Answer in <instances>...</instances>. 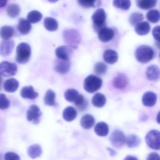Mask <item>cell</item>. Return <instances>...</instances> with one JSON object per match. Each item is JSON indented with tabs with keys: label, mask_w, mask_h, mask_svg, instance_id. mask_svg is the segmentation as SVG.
Segmentation results:
<instances>
[{
	"label": "cell",
	"mask_w": 160,
	"mask_h": 160,
	"mask_svg": "<svg viewBox=\"0 0 160 160\" xmlns=\"http://www.w3.org/2000/svg\"><path fill=\"white\" fill-rule=\"evenodd\" d=\"M94 131L99 136H106L109 132L108 125L105 122H101L95 125Z\"/></svg>",
	"instance_id": "obj_25"
},
{
	"label": "cell",
	"mask_w": 160,
	"mask_h": 160,
	"mask_svg": "<svg viewBox=\"0 0 160 160\" xmlns=\"http://www.w3.org/2000/svg\"><path fill=\"white\" fill-rule=\"evenodd\" d=\"M152 36L156 41L160 42V26L155 27L152 30Z\"/></svg>",
	"instance_id": "obj_43"
},
{
	"label": "cell",
	"mask_w": 160,
	"mask_h": 160,
	"mask_svg": "<svg viewBox=\"0 0 160 160\" xmlns=\"http://www.w3.org/2000/svg\"><path fill=\"white\" fill-rule=\"evenodd\" d=\"M156 101L157 95L152 92H147L142 97V103L145 106L149 107L153 106L156 103Z\"/></svg>",
	"instance_id": "obj_17"
},
{
	"label": "cell",
	"mask_w": 160,
	"mask_h": 160,
	"mask_svg": "<svg viewBox=\"0 0 160 160\" xmlns=\"http://www.w3.org/2000/svg\"><path fill=\"white\" fill-rule=\"evenodd\" d=\"M108 66L102 62H98L94 66V71L95 73L99 75H104L107 72Z\"/></svg>",
	"instance_id": "obj_39"
},
{
	"label": "cell",
	"mask_w": 160,
	"mask_h": 160,
	"mask_svg": "<svg viewBox=\"0 0 160 160\" xmlns=\"http://www.w3.org/2000/svg\"><path fill=\"white\" fill-rule=\"evenodd\" d=\"M103 58L107 63L113 64L118 61V56L117 52L115 50L108 49L106 50L104 53Z\"/></svg>",
	"instance_id": "obj_18"
},
{
	"label": "cell",
	"mask_w": 160,
	"mask_h": 160,
	"mask_svg": "<svg viewBox=\"0 0 160 160\" xmlns=\"http://www.w3.org/2000/svg\"><path fill=\"white\" fill-rule=\"evenodd\" d=\"M2 82H3V78L1 76H0V89H1Z\"/></svg>",
	"instance_id": "obj_47"
},
{
	"label": "cell",
	"mask_w": 160,
	"mask_h": 160,
	"mask_svg": "<svg viewBox=\"0 0 160 160\" xmlns=\"http://www.w3.org/2000/svg\"><path fill=\"white\" fill-rule=\"evenodd\" d=\"M147 144L151 148L154 150H159L160 148V133L157 130L150 131L146 135Z\"/></svg>",
	"instance_id": "obj_6"
},
{
	"label": "cell",
	"mask_w": 160,
	"mask_h": 160,
	"mask_svg": "<svg viewBox=\"0 0 160 160\" xmlns=\"http://www.w3.org/2000/svg\"><path fill=\"white\" fill-rule=\"evenodd\" d=\"M78 91L74 89H69L65 92L64 97L65 99L70 102H74L79 96Z\"/></svg>",
	"instance_id": "obj_35"
},
{
	"label": "cell",
	"mask_w": 160,
	"mask_h": 160,
	"mask_svg": "<svg viewBox=\"0 0 160 160\" xmlns=\"http://www.w3.org/2000/svg\"><path fill=\"white\" fill-rule=\"evenodd\" d=\"M42 149L38 144H34L30 146L28 149V153L29 156L32 159H35L41 156L42 153Z\"/></svg>",
	"instance_id": "obj_28"
},
{
	"label": "cell",
	"mask_w": 160,
	"mask_h": 160,
	"mask_svg": "<svg viewBox=\"0 0 160 160\" xmlns=\"http://www.w3.org/2000/svg\"><path fill=\"white\" fill-rule=\"evenodd\" d=\"M72 48L69 46L59 47L56 50V55L59 59L70 60L73 55Z\"/></svg>",
	"instance_id": "obj_10"
},
{
	"label": "cell",
	"mask_w": 160,
	"mask_h": 160,
	"mask_svg": "<svg viewBox=\"0 0 160 160\" xmlns=\"http://www.w3.org/2000/svg\"><path fill=\"white\" fill-rule=\"evenodd\" d=\"M141 142L140 138L135 135H131L126 138L125 143L129 148H133L138 147Z\"/></svg>",
	"instance_id": "obj_33"
},
{
	"label": "cell",
	"mask_w": 160,
	"mask_h": 160,
	"mask_svg": "<svg viewBox=\"0 0 160 160\" xmlns=\"http://www.w3.org/2000/svg\"><path fill=\"white\" fill-rule=\"evenodd\" d=\"M8 1L6 0H0V8L5 7Z\"/></svg>",
	"instance_id": "obj_45"
},
{
	"label": "cell",
	"mask_w": 160,
	"mask_h": 160,
	"mask_svg": "<svg viewBox=\"0 0 160 160\" xmlns=\"http://www.w3.org/2000/svg\"><path fill=\"white\" fill-rule=\"evenodd\" d=\"M146 76L150 81H157L160 76L159 67L155 65H151L148 67L146 70Z\"/></svg>",
	"instance_id": "obj_15"
},
{
	"label": "cell",
	"mask_w": 160,
	"mask_h": 160,
	"mask_svg": "<svg viewBox=\"0 0 160 160\" xmlns=\"http://www.w3.org/2000/svg\"><path fill=\"white\" fill-rule=\"evenodd\" d=\"M151 27L150 24L147 21L140 22L135 26V31L138 35H145L149 32Z\"/></svg>",
	"instance_id": "obj_21"
},
{
	"label": "cell",
	"mask_w": 160,
	"mask_h": 160,
	"mask_svg": "<svg viewBox=\"0 0 160 160\" xmlns=\"http://www.w3.org/2000/svg\"><path fill=\"white\" fill-rule=\"evenodd\" d=\"M18 30L21 34L26 35L29 33L31 30L32 26L31 23L24 18H21L18 21L17 26Z\"/></svg>",
	"instance_id": "obj_20"
},
{
	"label": "cell",
	"mask_w": 160,
	"mask_h": 160,
	"mask_svg": "<svg viewBox=\"0 0 160 160\" xmlns=\"http://www.w3.org/2000/svg\"><path fill=\"white\" fill-rule=\"evenodd\" d=\"M20 95L24 99L34 100L38 97V93L34 91L32 86H26L22 88L20 92Z\"/></svg>",
	"instance_id": "obj_16"
},
{
	"label": "cell",
	"mask_w": 160,
	"mask_h": 160,
	"mask_svg": "<svg viewBox=\"0 0 160 160\" xmlns=\"http://www.w3.org/2000/svg\"><path fill=\"white\" fill-rule=\"evenodd\" d=\"M79 5L84 8H88L91 7H96L101 5V1H96L92 0H85V1H78Z\"/></svg>",
	"instance_id": "obj_40"
},
{
	"label": "cell",
	"mask_w": 160,
	"mask_h": 160,
	"mask_svg": "<svg viewBox=\"0 0 160 160\" xmlns=\"http://www.w3.org/2000/svg\"><path fill=\"white\" fill-rule=\"evenodd\" d=\"M113 4L115 7L123 10H128L131 6V2L128 0H115Z\"/></svg>",
	"instance_id": "obj_36"
},
{
	"label": "cell",
	"mask_w": 160,
	"mask_h": 160,
	"mask_svg": "<svg viewBox=\"0 0 160 160\" xmlns=\"http://www.w3.org/2000/svg\"><path fill=\"white\" fill-rule=\"evenodd\" d=\"M18 66L15 63L4 61L0 63V76L9 77L16 74Z\"/></svg>",
	"instance_id": "obj_8"
},
{
	"label": "cell",
	"mask_w": 160,
	"mask_h": 160,
	"mask_svg": "<svg viewBox=\"0 0 160 160\" xmlns=\"http://www.w3.org/2000/svg\"><path fill=\"white\" fill-rule=\"evenodd\" d=\"M71 68L70 60H56L54 63V69L55 71L61 74H65L70 71Z\"/></svg>",
	"instance_id": "obj_11"
},
{
	"label": "cell",
	"mask_w": 160,
	"mask_h": 160,
	"mask_svg": "<svg viewBox=\"0 0 160 160\" xmlns=\"http://www.w3.org/2000/svg\"><path fill=\"white\" fill-rule=\"evenodd\" d=\"M124 160H138V159L135 156L129 155V156H127V157H125Z\"/></svg>",
	"instance_id": "obj_46"
},
{
	"label": "cell",
	"mask_w": 160,
	"mask_h": 160,
	"mask_svg": "<svg viewBox=\"0 0 160 160\" xmlns=\"http://www.w3.org/2000/svg\"><path fill=\"white\" fill-rule=\"evenodd\" d=\"M102 80L94 75H90L85 78L84 82V89L89 93L97 91L102 87Z\"/></svg>",
	"instance_id": "obj_4"
},
{
	"label": "cell",
	"mask_w": 160,
	"mask_h": 160,
	"mask_svg": "<svg viewBox=\"0 0 160 160\" xmlns=\"http://www.w3.org/2000/svg\"><path fill=\"white\" fill-rule=\"evenodd\" d=\"M148 20L152 23H157L160 20V12L157 10H152L149 11L147 14Z\"/></svg>",
	"instance_id": "obj_38"
},
{
	"label": "cell",
	"mask_w": 160,
	"mask_h": 160,
	"mask_svg": "<svg viewBox=\"0 0 160 160\" xmlns=\"http://www.w3.org/2000/svg\"><path fill=\"white\" fill-rule=\"evenodd\" d=\"M106 14L104 10L98 9L93 13L92 16L93 22V28L95 32H99L101 30L106 28Z\"/></svg>",
	"instance_id": "obj_2"
},
{
	"label": "cell",
	"mask_w": 160,
	"mask_h": 160,
	"mask_svg": "<svg viewBox=\"0 0 160 160\" xmlns=\"http://www.w3.org/2000/svg\"><path fill=\"white\" fill-rule=\"evenodd\" d=\"M157 3L156 0H138L137 1V6L142 10H148L155 7Z\"/></svg>",
	"instance_id": "obj_29"
},
{
	"label": "cell",
	"mask_w": 160,
	"mask_h": 160,
	"mask_svg": "<svg viewBox=\"0 0 160 160\" xmlns=\"http://www.w3.org/2000/svg\"><path fill=\"white\" fill-rule=\"evenodd\" d=\"M44 102L45 104L50 106L56 105V93L52 90H48L46 93Z\"/></svg>",
	"instance_id": "obj_32"
},
{
	"label": "cell",
	"mask_w": 160,
	"mask_h": 160,
	"mask_svg": "<svg viewBox=\"0 0 160 160\" xmlns=\"http://www.w3.org/2000/svg\"><path fill=\"white\" fill-rule=\"evenodd\" d=\"M7 12L10 17L12 18H16L20 14V7L16 3H12L8 6L7 9Z\"/></svg>",
	"instance_id": "obj_34"
},
{
	"label": "cell",
	"mask_w": 160,
	"mask_h": 160,
	"mask_svg": "<svg viewBox=\"0 0 160 160\" xmlns=\"http://www.w3.org/2000/svg\"><path fill=\"white\" fill-rule=\"evenodd\" d=\"M11 106V102L6 95L0 93V109H5L9 108Z\"/></svg>",
	"instance_id": "obj_41"
},
{
	"label": "cell",
	"mask_w": 160,
	"mask_h": 160,
	"mask_svg": "<svg viewBox=\"0 0 160 160\" xmlns=\"http://www.w3.org/2000/svg\"><path fill=\"white\" fill-rule=\"evenodd\" d=\"M109 140L113 147L117 149L121 148L125 144L126 137L123 132L120 130H116L110 135Z\"/></svg>",
	"instance_id": "obj_7"
},
{
	"label": "cell",
	"mask_w": 160,
	"mask_h": 160,
	"mask_svg": "<svg viewBox=\"0 0 160 160\" xmlns=\"http://www.w3.org/2000/svg\"><path fill=\"white\" fill-rule=\"evenodd\" d=\"M44 24L45 28L49 31H55L58 28V21L53 18H46L44 21Z\"/></svg>",
	"instance_id": "obj_27"
},
{
	"label": "cell",
	"mask_w": 160,
	"mask_h": 160,
	"mask_svg": "<svg viewBox=\"0 0 160 160\" xmlns=\"http://www.w3.org/2000/svg\"><path fill=\"white\" fill-rule=\"evenodd\" d=\"M15 42L12 40L4 41L0 44V55L3 57L9 56L12 52Z\"/></svg>",
	"instance_id": "obj_12"
},
{
	"label": "cell",
	"mask_w": 160,
	"mask_h": 160,
	"mask_svg": "<svg viewBox=\"0 0 160 160\" xmlns=\"http://www.w3.org/2000/svg\"><path fill=\"white\" fill-rule=\"evenodd\" d=\"M4 160H20V156L13 152H8L4 155Z\"/></svg>",
	"instance_id": "obj_42"
},
{
	"label": "cell",
	"mask_w": 160,
	"mask_h": 160,
	"mask_svg": "<svg viewBox=\"0 0 160 160\" xmlns=\"http://www.w3.org/2000/svg\"><path fill=\"white\" fill-rule=\"evenodd\" d=\"M95 123V118L90 114H86L81 118L80 124L84 129H91Z\"/></svg>",
	"instance_id": "obj_22"
},
{
	"label": "cell",
	"mask_w": 160,
	"mask_h": 160,
	"mask_svg": "<svg viewBox=\"0 0 160 160\" xmlns=\"http://www.w3.org/2000/svg\"><path fill=\"white\" fill-rule=\"evenodd\" d=\"M135 57L138 61L147 63L155 57V52L152 48L147 45L138 47L135 51Z\"/></svg>",
	"instance_id": "obj_1"
},
{
	"label": "cell",
	"mask_w": 160,
	"mask_h": 160,
	"mask_svg": "<svg viewBox=\"0 0 160 160\" xmlns=\"http://www.w3.org/2000/svg\"><path fill=\"white\" fill-rule=\"evenodd\" d=\"M31 56V48L28 44L22 42L17 48L16 61L21 64L27 63Z\"/></svg>",
	"instance_id": "obj_3"
},
{
	"label": "cell",
	"mask_w": 160,
	"mask_h": 160,
	"mask_svg": "<svg viewBox=\"0 0 160 160\" xmlns=\"http://www.w3.org/2000/svg\"><path fill=\"white\" fill-rule=\"evenodd\" d=\"M147 160H160V156L156 152H152L148 155Z\"/></svg>",
	"instance_id": "obj_44"
},
{
	"label": "cell",
	"mask_w": 160,
	"mask_h": 160,
	"mask_svg": "<svg viewBox=\"0 0 160 160\" xmlns=\"http://www.w3.org/2000/svg\"><path fill=\"white\" fill-rule=\"evenodd\" d=\"M74 103L77 108L79 111L86 110L88 106V101L82 95H79Z\"/></svg>",
	"instance_id": "obj_31"
},
{
	"label": "cell",
	"mask_w": 160,
	"mask_h": 160,
	"mask_svg": "<svg viewBox=\"0 0 160 160\" xmlns=\"http://www.w3.org/2000/svg\"><path fill=\"white\" fill-rule=\"evenodd\" d=\"M63 38L66 43L72 48H76L81 42L80 33L76 30L69 29L63 32Z\"/></svg>",
	"instance_id": "obj_5"
},
{
	"label": "cell",
	"mask_w": 160,
	"mask_h": 160,
	"mask_svg": "<svg viewBox=\"0 0 160 160\" xmlns=\"http://www.w3.org/2000/svg\"><path fill=\"white\" fill-rule=\"evenodd\" d=\"M19 82L14 78L7 79L4 83L3 88L5 91L9 92H15L19 87Z\"/></svg>",
	"instance_id": "obj_19"
},
{
	"label": "cell",
	"mask_w": 160,
	"mask_h": 160,
	"mask_svg": "<svg viewBox=\"0 0 160 160\" xmlns=\"http://www.w3.org/2000/svg\"><path fill=\"white\" fill-rule=\"evenodd\" d=\"M42 18V14L37 11H32L28 14L27 19L29 23L35 24L40 22Z\"/></svg>",
	"instance_id": "obj_30"
},
{
	"label": "cell",
	"mask_w": 160,
	"mask_h": 160,
	"mask_svg": "<svg viewBox=\"0 0 160 160\" xmlns=\"http://www.w3.org/2000/svg\"><path fill=\"white\" fill-rule=\"evenodd\" d=\"M114 36V31L112 29L105 28L98 32V38L102 42H108Z\"/></svg>",
	"instance_id": "obj_14"
},
{
	"label": "cell",
	"mask_w": 160,
	"mask_h": 160,
	"mask_svg": "<svg viewBox=\"0 0 160 160\" xmlns=\"http://www.w3.org/2000/svg\"><path fill=\"white\" fill-rule=\"evenodd\" d=\"M77 112L74 108L69 106L63 110L62 116L63 118L67 122H71L74 120L76 118Z\"/></svg>",
	"instance_id": "obj_23"
},
{
	"label": "cell",
	"mask_w": 160,
	"mask_h": 160,
	"mask_svg": "<svg viewBox=\"0 0 160 160\" xmlns=\"http://www.w3.org/2000/svg\"><path fill=\"white\" fill-rule=\"evenodd\" d=\"M144 16L141 13L134 12L132 13L129 18V22L133 26H136L142 22Z\"/></svg>",
	"instance_id": "obj_37"
},
{
	"label": "cell",
	"mask_w": 160,
	"mask_h": 160,
	"mask_svg": "<svg viewBox=\"0 0 160 160\" xmlns=\"http://www.w3.org/2000/svg\"><path fill=\"white\" fill-rule=\"evenodd\" d=\"M106 98L104 95L101 93H97L92 99V103L95 107L102 108L105 105Z\"/></svg>",
	"instance_id": "obj_26"
},
{
	"label": "cell",
	"mask_w": 160,
	"mask_h": 160,
	"mask_svg": "<svg viewBox=\"0 0 160 160\" xmlns=\"http://www.w3.org/2000/svg\"><path fill=\"white\" fill-rule=\"evenodd\" d=\"M14 34V29L11 26H3L0 29V37L7 41L11 39Z\"/></svg>",
	"instance_id": "obj_24"
},
{
	"label": "cell",
	"mask_w": 160,
	"mask_h": 160,
	"mask_svg": "<svg viewBox=\"0 0 160 160\" xmlns=\"http://www.w3.org/2000/svg\"><path fill=\"white\" fill-rule=\"evenodd\" d=\"M129 81L127 76L123 73H119L114 78L113 81L114 87L118 89L122 90L128 85Z\"/></svg>",
	"instance_id": "obj_13"
},
{
	"label": "cell",
	"mask_w": 160,
	"mask_h": 160,
	"mask_svg": "<svg viewBox=\"0 0 160 160\" xmlns=\"http://www.w3.org/2000/svg\"><path fill=\"white\" fill-rule=\"evenodd\" d=\"M42 115V112L39 107L36 105H32L27 111V119L29 121L32 122L33 123L38 124L40 122Z\"/></svg>",
	"instance_id": "obj_9"
}]
</instances>
